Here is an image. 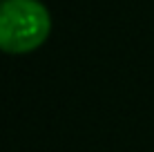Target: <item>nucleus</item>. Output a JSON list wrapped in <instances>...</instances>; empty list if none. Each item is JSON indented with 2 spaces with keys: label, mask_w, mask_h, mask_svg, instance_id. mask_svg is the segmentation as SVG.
Returning a JSON list of instances; mask_svg holds the SVG:
<instances>
[{
  "label": "nucleus",
  "mask_w": 154,
  "mask_h": 152,
  "mask_svg": "<svg viewBox=\"0 0 154 152\" xmlns=\"http://www.w3.org/2000/svg\"><path fill=\"white\" fill-rule=\"evenodd\" d=\"M49 11L40 0H0V49L29 51L47 38Z\"/></svg>",
  "instance_id": "1"
}]
</instances>
